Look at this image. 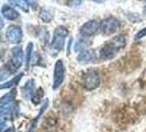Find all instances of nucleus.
<instances>
[{"mask_svg": "<svg viewBox=\"0 0 146 132\" xmlns=\"http://www.w3.org/2000/svg\"><path fill=\"white\" fill-rule=\"evenodd\" d=\"M126 40L123 35H119L112 39L109 43H107L102 49L100 50V57L101 59H111L117 54L122 47L125 46Z\"/></svg>", "mask_w": 146, "mask_h": 132, "instance_id": "f257e3e1", "label": "nucleus"}, {"mask_svg": "<svg viewBox=\"0 0 146 132\" xmlns=\"http://www.w3.org/2000/svg\"><path fill=\"white\" fill-rule=\"evenodd\" d=\"M15 91H11L5 95L0 100V118H1V127L5 125V122L11 118L15 110Z\"/></svg>", "mask_w": 146, "mask_h": 132, "instance_id": "f03ea898", "label": "nucleus"}, {"mask_svg": "<svg viewBox=\"0 0 146 132\" xmlns=\"http://www.w3.org/2000/svg\"><path fill=\"white\" fill-rule=\"evenodd\" d=\"M81 85L87 90H94L100 85V75L96 69H89L81 78Z\"/></svg>", "mask_w": 146, "mask_h": 132, "instance_id": "7ed1b4c3", "label": "nucleus"}, {"mask_svg": "<svg viewBox=\"0 0 146 132\" xmlns=\"http://www.w3.org/2000/svg\"><path fill=\"white\" fill-rule=\"evenodd\" d=\"M23 62V51L21 46H15L11 50V59L8 62L7 69L9 73H15L22 65Z\"/></svg>", "mask_w": 146, "mask_h": 132, "instance_id": "20e7f679", "label": "nucleus"}, {"mask_svg": "<svg viewBox=\"0 0 146 132\" xmlns=\"http://www.w3.org/2000/svg\"><path fill=\"white\" fill-rule=\"evenodd\" d=\"M68 35V30L63 25H58L55 31H54V35H53V41H52V47L55 51H60L64 47L65 44V39Z\"/></svg>", "mask_w": 146, "mask_h": 132, "instance_id": "39448f33", "label": "nucleus"}, {"mask_svg": "<svg viewBox=\"0 0 146 132\" xmlns=\"http://www.w3.org/2000/svg\"><path fill=\"white\" fill-rule=\"evenodd\" d=\"M120 25H121V23H120V21L117 19L110 17V18L104 19L100 23V30L102 31L103 34L110 35V34L115 33L117 30L120 29Z\"/></svg>", "mask_w": 146, "mask_h": 132, "instance_id": "423d86ee", "label": "nucleus"}, {"mask_svg": "<svg viewBox=\"0 0 146 132\" xmlns=\"http://www.w3.org/2000/svg\"><path fill=\"white\" fill-rule=\"evenodd\" d=\"M65 77V67L62 59H58L55 63L54 67V81H53V89H57L64 81Z\"/></svg>", "mask_w": 146, "mask_h": 132, "instance_id": "0eeeda50", "label": "nucleus"}, {"mask_svg": "<svg viewBox=\"0 0 146 132\" xmlns=\"http://www.w3.org/2000/svg\"><path fill=\"white\" fill-rule=\"evenodd\" d=\"M6 37H7V40L10 43H20L22 41V37H23V33H22L21 28L18 27V25H10V27H8L7 31H6Z\"/></svg>", "mask_w": 146, "mask_h": 132, "instance_id": "6e6552de", "label": "nucleus"}, {"mask_svg": "<svg viewBox=\"0 0 146 132\" xmlns=\"http://www.w3.org/2000/svg\"><path fill=\"white\" fill-rule=\"evenodd\" d=\"M99 29H100V23L97 20H90L81 27L79 32L84 37H92L99 31Z\"/></svg>", "mask_w": 146, "mask_h": 132, "instance_id": "1a4fd4ad", "label": "nucleus"}, {"mask_svg": "<svg viewBox=\"0 0 146 132\" xmlns=\"http://www.w3.org/2000/svg\"><path fill=\"white\" fill-rule=\"evenodd\" d=\"M96 59V52L91 49H88L79 53V55L77 56L78 62L80 63H90L92 61H95Z\"/></svg>", "mask_w": 146, "mask_h": 132, "instance_id": "9d476101", "label": "nucleus"}, {"mask_svg": "<svg viewBox=\"0 0 146 132\" xmlns=\"http://www.w3.org/2000/svg\"><path fill=\"white\" fill-rule=\"evenodd\" d=\"M1 13L3 15V18H6L8 20H15V19H18V17H19L18 11L15 10L12 7L8 6V5H3V6H2Z\"/></svg>", "mask_w": 146, "mask_h": 132, "instance_id": "9b49d317", "label": "nucleus"}, {"mask_svg": "<svg viewBox=\"0 0 146 132\" xmlns=\"http://www.w3.org/2000/svg\"><path fill=\"white\" fill-rule=\"evenodd\" d=\"M34 89H35V81L33 79L28 81L25 84V86L23 88V96L24 98H32V96L34 94Z\"/></svg>", "mask_w": 146, "mask_h": 132, "instance_id": "f8f14e48", "label": "nucleus"}, {"mask_svg": "<svg viewBox=\"0 0 146 132\" xmlns=\"http://www.w3.org/2000/svg\"><path fill=\"white\" fill-rule=\"evenodd\" d=\"M47 106H48V99H45V100H44L43 106H42V108L40 109V112H38L37 117L34 118V120L32 121V123H31V125H30V132L33 131V129H34V127H35V125H36V122H37V120H38V118L42 116V113L44 112V110L47 108Z\"/></svg>", "mask_w": 146, "mask_h": 132, "instance_id": "ddd939ff", "label": "nucleus"}, {"mask_svg": "<svg viewBox=\"0 0 146 132\" xmlns=\"http://www.w3.org/2000/svg\"><path fill=\"white\" fill-rule=\"evenodd\" d=\"M22 76H23V74L20 73L18 76H15L13 79H11V81H7V83H5V84H2V85H1V89L10 88V87H12V86H15V85H17V84L20 81V79L22 78Z\"/></svg>", "mask_w": 146, "mask_h": 132, "instance_id": "4468645a", "label": "nucleus"}, {"mask_svg": "<svg viewBox=\"0 0 146 132\" xmlns=\"http://www.w3.org/2000/svg\"><path fill=\"white\" fill-rule=\"evenodd\" d=\"M11 5H15L17 7L21 8L23 11H29V3L25 0H8Z\"/></svg>", "mask_w": 146, "mask_h": 132, "instance_id": "2eb2a0df", "label": "nucleus"}, {"mask_svg": "<svg viewBox=\"0 0 146 132\" xmlns=\"http://www.w3.org/2000/svg\"><path fill=\"white\" fill-rule=\"evenodd\" d=\"M40 18L43 20L44 22H50L53 19V15L47 10V9H42L40 11Z\"/></svg>", "mask_w": 146, "mask_h": 132, "instance_id": "dca6fc26", "label": "nucleus"}, {"mask_svg": "<svg viewBox=\"0 0 146 132\" xmlns=\"http://www.w3.org/2000/svg\"><path fill=\"white\" fill-rule=\"evenodd\" d=\"M32 51H33V44L29 43L28 44V46H27V53H25V67H27V68H29V66H30Z\"/></svg>", "mask_w": 146, "mask_h": 132, "instance_id": "f3484780", "label": "nucleus"}, {"mask_svg": "<svg viewBox=\"0 0 146 132\" xmlns=\"http://www.w3.org/2000/svg\"><path fill=\"white\" fill-rule=\"evenodd\" d=\"M43 90H42V88H40L38 90H37L36 93H34L33 96H32V101L34 105H37V103H40L41 101V99H42V97H43Z\"/></svg>", "mask_w": 146, "mask_h": 132, "instance_id": "a211bd4d", "label": "nucleus"}, {"mask_svg": "<svg viewBox=\"0 0 146 132\" xmlns=\"http://www.w3.org/2000/svg\"><path fill=\"white\" fill-rule=\"evenodd\" d=\"M146 35V28H144L143 30H141L139 33L135 35V40H139V39H142V37H144Z\"/></svg>", "mask_w": 146, "mask_h": 132, "instance_id": "6ab92c4d", "label": "nucleus"}, {"mask_svg": "<svg viewBox=\"0 0 146 132\" xmlns=\"http://www.w3.org/2000/svg\"><path fill=\"white\" fill-rule=\"evenodd\" d=\"M2 132H15V130L13 127H10V128H7V129H3Z\"/></svg>", "mask_w": 146, "mask_h": 132, "instance_id": "aec40b11", "label": "nucleus"}, {"mask_svg": "<svg viewBox=\"0 0 146 132\" xmlns=\"http://www.w3.org/2000/svg\"><path fill=\"white\" fill-rule=\"evenodd\" d=\"M92 1H95V2H97V3H102V2L107 1V0H92Z\"/></svg>", "mask_w": 146, "mask_h": 132, "instance_id": "412c9836", "label": "nucleus"}, {"mask_svg": "<svg viewBox=\"0 0 146 132\" xmlns=\"http://www.w3.org/2000/svg\"><path fill=\"white\" fill-rule=\"evenodd\" d=\"M75 1H76L77 3H80V2H81V1H82V0H75Z\"/></svg>", "mask_w": 146, "mask_h": 132, "instance_id": "4be33fe9", "label": "nucleus"}]
</instances>
